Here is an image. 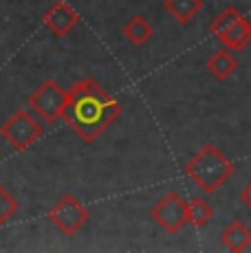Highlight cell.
<instances>
[{
    "label": "cell",
    "instance_id": "obj_1",
    "mask_svg": "<svg viewBox=\"0 0 251 253\" xmlns=\"http://www.w3.org/2000/svg\"><path fill=\"white\" fill-rule=\"evenodd\" d=\"M122 104L110 97L95 80H77L66 90V101L60 119L69 126L84 143L99 139L122 115Z\"/></svg>",
    "mask_w": 251,
    "mask_h": 253
},
{
    "label": "cell",
    "instance_id": "obj_2",
    "mask_svg": "<svg viewBox=\"0 0 251 253\" xmlns=\"http://www.w3.org/2000/svg\"><path fill=\"white\" fill-rule=\"evenodd\" d=\"M234 174V163L216 148L214 143H205L190 161L185 163V176L190 178L203 194H214Z\"/></svg>",
    "mask_w": 251,
    "mask_h": 253
},
{
    "label": "cell",
    "instance_id": "obj_3",
    "mask_svg": "<svg viewBox=\"0 0 251 253\" xmlns=\"http://www.w3.org/2000/svg\"><path fill=\"white\" fill-rule=\"evenodd\" d=\"M209 33L231 53H240L251 44V22L236 7H227L211 20Z\"/></svg>",
    "mask_w": 251,
    "mask_h": 253
},
{
    "label": "cell",
    "instance_id": "obj_4",
    "mask_svg": "<svg viewBox=\"0 0 251 253\" xmlns=\"http://www.w3.org/2000/svg\"><path fill=\"white\" fill-rule=\"evenodd\" d=\"M0 137L16 152H25L38 139L44 137V126L33 117L31 110H16L0 126Z\"/></svg>",
    "mask_w": 251,
    "mask_h": 253
},
{
    "label": "cell",
    "instance_id": "obj_5",
    "mask_svg": "<svg viewBox=\"0 0 251 253\" xmlns=\"http://www.w3.org/2000/svg\"><path fill=\"white\" fill-rule=\"evenodd\" d=\"M64 101H66V90L53 80H44L27 97L29 110L40 117L44 124H55L60 119Z\"/></svg>",
    "mask_w": 251,
    "mask_h": 253
},
{
    "label": "cell",
    "instance_id": "obj_6",
    "mask_svg": "<svg viewBox=\"0 0 251 253\" xmlns=\"http://www.w3.org/2000/svg\"><path fill=\"white\" fill-rule=\"evenodd\" d=\"M46 218H49L51 225L60 233L73 236V233H77L88 222L90 211L86 209V205H82V201L77 196L66 194V196H62L60 201L49 209V216Z\"/></svg>",
    "mask_w": 251,
    "mask_h": 253
},
{
    "label": "cell",
    "instance_id": "obj_7",
    "mask_svg": "<svg viewBox=\"0 0 251 253\" xmlns=\"http://www.w3.org/2000/svg\"><path fill=\"white\" fill-rule=\"evenodd\" d=\"M150 216L166 233H178L190 222L187 203L183 201L178 192H167L166 196L159 198L150 209Z\"/></svg>",
    "mask_w": 251,
    "mask_h": 253
},
{
    "label": "cell",
    "instance_id": "obj_8",
    "mask_svg": "<svg viewBox=\"0 0 251 253\" xmlns=\"http://www.w3.org/2000/svg\"><path fill=\"white\" fill-rule=\"evenodd\" d=\"M42 24L46 27V31L55 38H62V36H69L71 31L80 24V16L69 2L64 0H57L53 2L49 9L44 11L42 16Z\"/></svg>",
    "mask_w": 251,
    "mask_h": 253
},
{
    "label": "cell",
    "instance_id": "obj_9",
    "mask_svg": "<svg viewBox=\"0 0 251 253\" xmlns=\"http://www.w3.org/2000/svg\"><path fill=\"white\" fill-rule=\"evenodd\" d=\"M220 242L227 251L243 253L251 247V229L243 220H231L220 233Z\"/></svg>",
    "mask_w": 251,
    "mask_h": 253
},
{
    "label": "cell",
    "instance_id": "obj_10",
    "mask_svg": "<svg viewBox=\"0 0 251 253\" xmlns=\"http://www.w3.org/2000/svg\"><path fill=\"white\" fill-rule=\"evenodd\" d=\"M207 71L211 73V77H216L218 82H225L238 71V62H236V55L229 51V48H218L209 55V60L205 62Z\"/></svg>",
    "mask_w": 251,
    "mask_h": 253
},
{
    "label": "cell",
    "instance_id": "obj_11",
    "mask_svg": "<svg viewBox=\"0 0 251 253\" xmlns=\"http://www.w3.org/2000/svg\"><path fill=\"white\" fill-rule=\"evenodd\" d=\"M163 9L178 24H187L203 9V0H163Z\"/></svg>",
    "mask_w": 251,
    "mask_h": 253
},
{
    "label": "cell",
    "instance_id": "obj_12",
    "mask_svg": "<svg viewBox=\"0 0 251 253\" xmlns=\"http://www.w3.org/2000/svg\"><path fill=\"white\" fill-rule=\"evenodd\" d=\"M124 38L134 46H143L152 38V24L143 16H132L124 24Z\"/></svg>",
    "mask_w": 251,
    "mask_h": 253
},
{
    "label": "cell",
    "instance_id": "obj_13",
    "mask_svg": "<svg viewBox=\"0 0 251 253\" xmlns=\"http://www.w3.org/2000/svg\"><path fill=\"white\" fill-rule=\"evenodd\" d=\"M187 218H190V225H194L196 229H203L214 218V209H211V205L205 198L196 196L187 203Z\"/></svg>",
    "mask_w": 251,
    "mask_h": 253
},
{
    "label": "cell",
    "instance_id": "obj_14",
    "mask_svg": "<svg viewBox=\"0 0 251 253\" xmlns=\"http://www.w3.org/2000/svg\"><path fill=\"white\" fill-rule=\"evenodd\" d=\"M16 211H18V201L0 185V229L16 216Z\"/></svg>",
    "mask_w": 251,
    "mask_h": 253
},
{
    "label": "cell",
    "instance_id": "obj_15",
    "mask_svg": "<svg viewBox=\"0 0 251 253\" xmlns=\"http://www.w3.org/2000/svg\"><path fill=\"white\" fill-rule=\"evenodd\" d=\"M240 203L251 211V181H249V185H245V189L240 192Z\"/></svg>",
    "mask_w": 251,
    "mask_h": 253
}]
</instances>
